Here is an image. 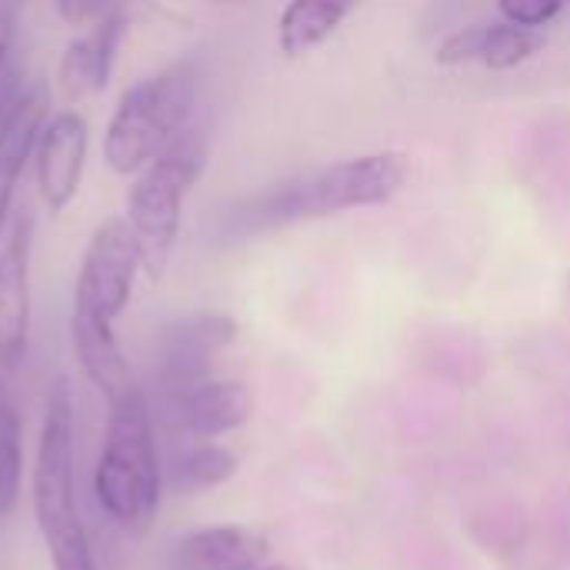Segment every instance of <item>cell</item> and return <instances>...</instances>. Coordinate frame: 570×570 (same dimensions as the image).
I'll list each match as a JSON object with an SVG mask.
<instances>
[{"mask_svg":"<svg viewBox=\"0 0 570 570\" xmlns=\"http://www.w3.org/2000/svg\"><path fill=\"white\" fill-rule=\"evenodd\" d=\"M411 177V157L404 150H377L337 160L297 180H287L267 194L250 197L234 210V227L271 230L304 220L337 217L344 210H364L391 204Z\"/></svg>","mask_w":570,"mask_h":570,"instance_id":"obj_1","label":"cell"},{"mask_svg":"<svg viewBox=\"0 0 570 570\" xmlns=\"http://www.w3.org/2000/svg\"><path fill=\"white\" fill-rule=\"evenodd\" d=\"M107 407L110 414L94 468V494L114 528L127 538H144L160 511V461L150 401L144 387H134Z\"/></svg>","mask_w":570,"mask_h":570,"instance_id":"obj_2","label":"cell"},{"mask_svg":"<svg viewBox=\"0 0 570 570\" xmlns=\"http://www.w3.org/2000/svg\"><path fill=\"white\" fill-rule=\"evenodd\" d=\"M77 451H73V387L57 377L43 401L37 438V464L30 474V498L40 538L53 570H100L90 551L87 528L77 511Z\"/></svg>","mask_w":570,"mask_h":570,"instance_id":"obj_3","label":"cell"},{"mask_svg":"<svg viewBox=\"0 0 570 570\" xmlns=\"http://www.w3.org/2000/svg\"><path fill=\"white\" fill-rule=\"evenodd\" d=\"M197 94L200 73L194 63H177L130 83L104 127V164L120 177L140 174L194 124Z\"/></svg>","mask_w":570,"mask_h":570,"instance_id":"obj_4","label":"cell"},{"mask_svg":"<svg viewBox=\"0 0 570 570\" xmlns=\"http://www.w3.org/2000/svg\"><path fill=\"white\" fill-rule=\"evenodd\" d=\"M207 167V140L200 127H187L157 160L130 177L127 227L134 230L144 274L160 281L180 237L184 204Z\"/></svg>","mask_w":570,"mask_h":570,"instance_id":"obj_5","label":"cell"},{"mask_svg":"<svg viewBox=\"0 0 570 570\" xmlns=\"http://www.w3.org/2000/svg\"><path fill=\"white\" fill-rule=\"evenodd\" d=\"M137 274H144V261H140V250L127 220L110 217L97 224L80 257V274L73 284V307L117 324V317L130 307Z\"/></svg>","mask_w":570,"mask_h":570,"instance_id":"obj_6","label":"cell"},{"mask_svg":"<svg viewBox=\"0 0 570 570\" xmlns=\"http://www.w3.org/2000/svg\"><path fill=\"white\" fill-rule=\"evenodd\" d=\"M140 7L144 0H114V7L100 20H94L83 33H77L63 47L60 63H57V83L67 104H77L83 97L107 90L120 47L127 40V30L134 27Z\"/></svg>","mask_w":570,"mask_h":570,"instance_id":"obj_7","label":"cell"},{"mask_svg":"<svg viewBox=\"0 0 570 570\" xmlns=\"http://www.w3.org/2000/svg\"><path fill=\"white\" fill-rule=\"evenodd\" d=\"M237 341V321L227 314H190L160 331L157 381L164 394L190 387L214 374L217 357Z\"/></svg>","mask_w":570,"mask_h":570,"instance_id":"obj_8","label":"cell"},{"mask_svg":"<svg viewBox=\"0 0 570 570\" xmlns=\"http://www.w3.org/2000/svg\"><path fill=\"white\" fill-rule=\"evenodd\" d=\"M33 214L13 210L0 240V371H13L30 341V261H33Z\"/></svg>","mask_w":570,"mask_h":570,"instance_id":"obj_9","label":"cell"},{"mask_svg":"<svg viewBox=\"0 0 570 570\" xmlns=\"http://www.w3.org/2000/svg\"><path fill=\"white\" fill-rule=\"evenodd\" d=\"M87 150H90V124L83 114L63 107L47 117L33 150L37 194L47 214H63L77 200L87 170Z\"/></svg>","mask_w":570,"mask_h":570,"instance_id":"obj_10","label":"cell"},{"mask_svg":"<svg viewBox=\"0 0 570 570\" xmlns=\"http://www.w3.org/2000/svg\"><path fill=\"white\" fill-rule=\"evenodd\" d=\"M170 421L194 441H217L244 428L254 414V394L234 377H204L190 387L167 394Z\"/></svg>","mask_w":570,"mask_h":570,"instance_id":"obj_11","label":"cell"},{"mask_svg":"<svg viewBox=\"0 0 570 570\" xmlns=\"http://www.w3.org/2000/svg\"><path fill=\"white\" fill-rule=\"evenodd\" d=\"M548 37L531 27H518L508 20H478L468 23L454 33H448L434 60L441 67H464V63H481L488 70H514L528 60H534L544 50Z\"/></svg>","mask_w":570,"mask_h":570,"instance_id":"obj_12","label":"cell"},{"mask_svg":"<svg viewBox=\"0 0 570 570\" xmlns=\"http://www.w3.org/2000/svg\"><path fill=\"white\" fill-rule=\"evenodd\" d=\"M47 117H50V90L40 80H30L23 100L0 124V240L13 217L20 174L33 160V150H37Z\"/></svg>","mask_w":570,"mask_h":570,"instance_id":"obj_13","label":"cell"},{"mask_svg":"<svg viewBox=\"0 0 570 570\" xmlns=\"http://www.w3.org/2000/svg\"><path fill=\"white\" fill-rule=\"evenodd\" d=\"M70 341H73V354H77L83 377L107 404H114L124 394H130L134 387H140L134 381V371H130L124 351H120L114 321L73 307L70 311Z\"/></svg>","mask_w":570,"mask_h":570,"instance_id":"obj_14","label":"cell"},{"mask_svg":"<svg viewBox=\"0 0 570 570\" xmlns=\"http://www.w3.org/2000/svg\"><path fill=\"white\" fill-rule=\"evenodd\" d=\"M271 541L244 524H217L190 531L174 548L177 570H254L267 564Z\"/></svg>","mask_w":570,"mask_h":570,"instance_id":"obj_15","label":"cell"},{"mask_svg":"<svg viewBox=\"0 0 570 570\" xmlns=\"http://www.w3.org/2000/svg\"><path fill=\"white\" fill-rule=\"evenodd\" d=\"M361 0H287L277 17V47L287 60L327 43Z\"/></svg>","mask_w":570,"mask_h":570,"instance_id":"obj_16","label":"cell"},{"mask_svg":"<svg viewBox=\"0 0 570 570\" xmlns=\"http://www.w3.org/2000/svg\"><path fill=\"white\" fill-rule=\"evenodd\" d=\"M23 484V424L17 404L0 381V521L17 508Z\"/></svg>","mask_w":570,"mask_h":570,"instance_id":"obj_17","label":"cell"},{"mask_svg":"<svg viewBox=\"0 0 570 570\" xmlns=\"http://www.w3.org/2000/svg\"><path fill=\"white\" fill-rule=\"evenodd\" d=\"M237 471H240L237 454L217 441H197L177 458V484L194 494L227 484L230 478H237Z\"/></svg>","mask_w":570,"mask_h":570,"instance_id":"obj_18","label":"cell"},{"mask_svg":"<svg viewBox=\"0 0 570 570\" xmlns=\"http://www.w3.org/2000/svg\"><path fill=\"white\" fill-rule=\"evenodd\" d=\"M568 7L570 0H498L501 20L518 23V27H531V30H544Z\"/></svg>","mask_w":570,"mask_h":570,"instance_id":"obj_19","label":"cell"},{"mask_svg":"<svg viewBox=\"0 0 570 570\" xmlns=\"http://www.w3.org/2000/svg\"><path fill=\"white\" fill-rule=\"evenodd\" d=\"M30 80H27V63L20 57V50H13L3 67H0V124L10 117V110L23 100Z\"/></svg>","mask_w":570,"mask_h":570,"instance_id":"obj_20","label":"cell"},{"mask_svg":"<svg viewBox=\"0 0 570 570\" xmlns=\"http://www.w3.org/2000/svg\"><path fill=\"white\" fill-rule=\"evenodd\" d=\"M53 3L67 27H90L114 7V0H53Z\"/></svg>","mask_w":570,"mask_h":570,"instance_id":"obj_21","label":"cell"},{"mask_svg":"<svg viewBox=\"0 0 570 570\" xmlns=\"http://www.w3.org/2000/svg\"><path fill=\"white\" fill-rule=\"evenodd\" d=\"M30 0H0V67L17 50V27Z\"/></svg>","mask_w":570,"mask_h":570,"instance_id":"obj_22","label":"cell"},{"mask_svg":"<svg viewBox=\"0 0 570 570\" xmlns=\"http://www.w3.org/2000/svg\"><path fill=\"white\" fill-rule=\"evenodd\" d=\"M254 570H291V568H284V564H261V568H254Z\"/></svg>","mask_w":570,"mask_h":570,"instance_id":"obj_23","label":"cell"}]
</instances>
